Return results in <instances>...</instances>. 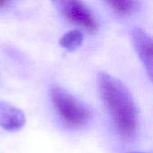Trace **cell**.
I'll return each instance as SVG.
<instances>
[{"mask_svg": "<svg viewBox=\"0 0 153 153\" xmlns=\"http://www.w3.org/2000/svg\"><path fill=\"white\" fill-rule=\"evenodd\" d=\"M132 38L135 50L152 78L153 66L152 40L141 29H134L132 32Z\"/></svg>", "mask_w": 153, "mask_h": 153, "instance_id": "cell-4", "label": "cell"}, {"mask_svg": "<svg viewBox=\"0 0 153 153\" xmlns=\"http://www.w3.org/2000/svg\"><path fill=\"white\" fill-rule=\"evenodd\" d=\"M50 98L56 113L70 128H82L92 118V111L88 106L59 86L51 87Z\"/></svg>", "mask_w": 153, "mask_h": 153, "instance_id": "cell-2", "label": "cell"}, {"mask_svg": "<svg viewBox=\"0 0 153 153\" xmlns=\"http://www.w3.org/2000/svg\"><path fill=\"white\" fill-rule=\"evenodd\" d=\"M23 112L4 101H0V127L9 132L20 130L25 125Z\"/></svg>", "mask_w": 153, "mask_h": 153, "instance_id": "cell-5", "label": "cell"}, {"mask_svg": "<svg viewBox=\"0 0 153 153\" xmlns=\"http://www.w3.org/2000/svg\"><path fill=\"white\" fill-rule=\"evenodd\" d=\"M130 153H142V152H130Z\"/></svg>", "mask_w": 153, "mask_h": 153, "instance_id": "cell-9", "label": "cell"}, {"mask_svg": "<svg viewBox=\"0 0 153 153\" xmlns=\"http://www.w3.org/2000/svg\"><path fill=\"white\" fill-rule=\"evenodd\" d=\"M82 33L78 30H71L65 33L60 39V45L67 50L73 51L77 49L82 43Z\"/></svg>", "mask_w": 153, "mask_h": 153, "instance_id": "cell-7", "label": "cell"}, {"mask_svg": "<svg viewBox=\"0 0 153 153\" xmlns=\"http://www.w3.org/2000/svg\"><path fill=\"white\" fill-rule=\"evenodd\" d=\"M98 85L117 131L123 138H133L138 128V111L132 94L119 80L105 73L99 74Z\"/></svg>", "mask_w": 153, "mask_h": 153, "instance_id": "cell-1", "label": "cell"}, {"mask_svg": "<svg viewBox=\"0 0 153 153\" xmlns=\"http://www.w3.org/2000/svg\"><path fill=\"white\" fill-rule=\"evenodd\" d=\"M61 14L74 24L84 27L86 30L97 29V22L91 12L81 0H52Z\"/></svg>", "mask_w": 153, "mask_h": 153, "instance_id": "cell-3", "label": "cell"}, {"mask_svg": "<svg viewBox=\"0 0 153 153\" xmlns=\"http://www.w3.org/2000/svg\"><path fill=\"white\" fill-rule=\"evenodd\" d=\"M121 15H131L140 9L139 0H106Z\"/></svg>", "mask_w": 153, "mask_h": 153, "instance_id": "cell-6", "label": "cell"}, {"mask_svg": "<svg viewBox=\"0 0 153 153\" xmlns=\"http://www.w3.org/2000/svg\"><path fill=\"white\" fill-rule=\"evenodd\" d=\"M5 1H6V0H0V8H1V7H3V6L4 5Z\"/></svg>", "mask_w": 153, "mask_h": 153, "instance_id": "cell-8", "label": "cell"}]
</instances>
